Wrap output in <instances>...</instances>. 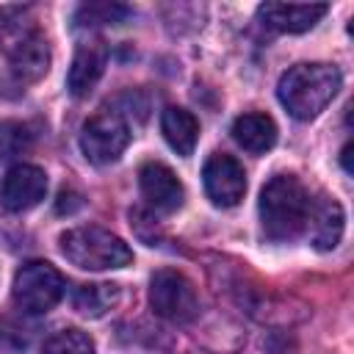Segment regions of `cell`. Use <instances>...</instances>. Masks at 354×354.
Masks as SVG:
<instances>
[{"label": "cell", "instance_id": "1", "mask_svg": "<svg viewBox=\"0 0 354 354\" xmlns=\"http://www.w3.org/2000/svg\"><path fill=\"white\" fill-rule=\"evenodd\" d=\"M260 224L271 241H293L310 227L313 199L293 174H274L260 191Z\"/></svg>", "mask_w": 354, "mask_h": 354}, {"label": "cell", "instance_id": "2", "mask_svg": "<svg viewBox=\"0 0 354 354\" xmlns=\"http://www.w3.org/2000/svg\"><path fill=\"white\" fill-rule=\"evenodd\" d=\"M340 83L343 75L335 64H296L282 72L277 97L293 119L310 122L335 100Z\"/></svg>", "mask_w": 354, "mask_h": 354}, {"label": "cell", "instance_id": "3", "mask_svg": "<svg viewBox=\"0 0 354 354\" xmlns=\"http://www.w3.org/2000/svg\"><path fill=\"white\" fill-rule=\"evenodd\" d=\"M61 254L83 268V271H108V268H124L133 263L130 246L102 227H75L61 235Z\"/></svg>", "mask_w": 354, "mask_h": 354}, {"label": "cell", "instance_id": "4", "mask_svg": "<svg viewBox=\"0 0 354 354\" xmlns=\"http://www.w3.org/2000/svg\"><path fill=\"white\" fill-rule=\"evenodd\" d=\"M64 277L44 260H30L25 263L17 277H14V301L30 313V315H41L47 310H53L61 296H64Z\"/></svg>", "mask_w": 354, "mask_h": 354}, {"label": "cell", "instance_id": "5", "mask_svg": "<svg viewBox=\"0 0 354 354\" xmlns=\"http://www.w3.org/2000/svg\"><path fill=\"white\" fill-rule=\"evenodd\" d=\"M127 144H130V127L122 119V113H116V111L94 113L80 130V149L97 166H108V163L119 160V155L127 149Z\"/></svg>", "mask_w": 354, "mask_h": 354}, {"label": "cell", "instance_id": "6", "mask_svg": "<svg viewBox=\"0 0 354 354\" xmlns=\"http://www.w3.org/2000/svg\"><path fill=\"white\" fill-rule=\"evenodd\" d=\"M149 304L152 310L174 324H185L199 313V299L185 274L174 268H160L149 279Z\"/></svg>", "mask_w": 354, "mask_h": 354}, {"label": "cell", "instance_id": "7", "mask_svg": "<svg viewBox=\"0 0 354 354\" xmlns=\"http://www.w3.org/2000/svg\"><path fill=\"white\" fill-rule=\"evenodd\" d=\"M202 180H205V191H207L210 202L218 207H232L246 194L243 166L232 155H224V152H216L207 158V163L202 169Z\"/></svg>", "mask_w": 354, "mask_h": 354}, {"label": "cell", "instance_id": "8", "mask_svg": "<svg viewBox=\"0 0 354 354\" xmlns=\"http://www.w3.org/2000/svg\"><path fill=\"white\" fill-rule=\"evenodd\" d=\"M44 194H47V174L33 163L11 166L0 183V202L6 210H14V213L36 207L44 199Z\"/></svg>", "mask_w": 354, "mask_h": 354}, {"label": "cell", "instance_id": "9", "mask_svg": "<svg viewBox=\"0 0 354 354\" xmlns=\"http://www.w3.org/2000/svg\"><path fill=\"white\" fill-rule=\"evenodd\" d=\"M108 64V44L100 36H91L86 41L77 44L69 75H66V88L72 97H86L91 94V88L97 86V80L102 77Z\"/></svg>", "mask_w": 354, "mask_h": 354}, {"label": "cell", "instance_id": "10", "mask_svg": "<svg viewBox=\"0 0 354 354\" xmlns=\"http://www.w3.org/2000/svg\"><path fill=\"white\" fill-rule=\"evenodd\" d=\"M138 185H141V194H144L147 205L155 207V210H163V213H174L183 205V199H185L183 183L160 160H149V163L141 166Z\"/></svg>", "mask_w": 354, "mask_h": 354}, {"label": "cell", "instance_id": "11", "mask_svg": "<svg viewBox=\"0 0 354 354\" xmlns=\"http://www.w3.org/2000/svg\"><path fill=\"white\" fill-rule=\"evenodd\" d=\"M326 11H329V6H324V3H263L257 8V17L271 30H279V33H304Z\"/></svg>", "mask_w": 354, "mask_h": 354}, {"label": "cell", "instance_id": "12", "mask_svg": "<svg viewBox=\"0 0 354 354\" xmlns=\"http://www.w3.org/2000/svg\"><path fill=\"white\" fill-rule=\"evenodd\" d=\"M8 61H11V72L17 80L33 83L50 69V44L41 33L30 30L22 41L14 44V50L8 53Z\"/></svg>", "mask_w": 354, "mask_h": 354}, {"label": "cell", "instance_id": "13", "mask_svg": "<svg viewBox=\"0 0 354 354\" xmlns=\"http://www.w3.org/2000/svg\"><path fill=\"white\" fill-rule=\"evenodd\" d=\"M310 224H313V246L321 249V252L335 249V246L340 243L343 227H346V216H343L340 202H335V199H329V196H321V199L313 205Z\"/></svg>", "mask_w": 354, "mask_h": 354}, {"label": "cell", "instance_id": "14", "mask_svg": "<svg viewBox=\"0 0 354 354\" xmlns=\"http://www.w3.org/2000/svg\"><path fill=\"white\" fill-rule=\"evenodd\" d=\"M232 138L246 152L263 155L277 144V124L268 113H243L232 122Z\"/></svg>", "mask_w": 354, "mask_h": 354}, {"label": "cell", "instance_id": "15", "mask_svg": "<svg viewBox=\"0 0 354 354\" xmlns=\"http://www.w3.org/2000/svg\"><path fill=\"white\" fill-rule=\"evenodd\" d=\"M160 130H163L169 147L183 158H188L199 141V122L185 108H166L160 116Z\"/></svg>", "mask_w": 354, "mask_h": 354}, {"label": "cell", "instance_id": "16", "mask_svg": "<svg viewBox=\"0 0 354 354\" xmlns=\"http://www.w3.org/2000/svg\"><path fill=\"white\" fill-rule=\"evenodd\" d=\"M72 304L86 318H102L108 310H113L119 304V285H113V282L80 285L72 293Z\"/></svg>", "mask_w": 354, "mask_h": 354}, {"label": "cell", "instance_id": "17", "mask_svg": "<svg viewBox=\"0 0 354 354\" xmlns=\"http://www.w3.org/2000/svg\"><path fill=\"white\" fill-rule=\"evenodd\" d=\"M130 17L133 8L122 3H83L75 14V22L80 28H100V25H122Z\"/></svg>", "mask_w": 354, "mask_h": 354}, {"label": "cell", "instance_id": "18", "mask_svg": "<svg viewBox=\"0 0 354 354\" xmlns=\"http://www.w3.org/2000/svg\"><path fill=\"white\" fill-rule=\"evenodd\" d=\"M41 354H94V340L80 329H61L44 340Z\"/></svg>", "mask_w": 354, "mask_h": 354}, {"label": "cell", "instance_id": "19", "mask_svg": "<svg viewBox=\"0 0 354 354\" xmlns=\"http://www.w3.org/2000/svg\"><path fill=\"white\" fill-rule=\"evenodd\" d=\"M77 207H83V199H80V194H75V191H69V188H64V191L58 194V202H55V210H58V213H75Z\"/></svg>", "mask_w": 354, "mask_h": 354}, {"label": "cell", "instance_id": "20", "mask_svg": "<svg viewBox=\"0 0 354 354\" xmlns=\"http://www.w3.org/2000/svg\"><path fill=\"white\" fill-rule=\"evenodd\" d=\"M348 155H351V144H346V147H343V152H340V163H343L346 174H351V163H348Z\"/></svg>", "mask_w": 354, "mask_h": 354}]
</instances>
